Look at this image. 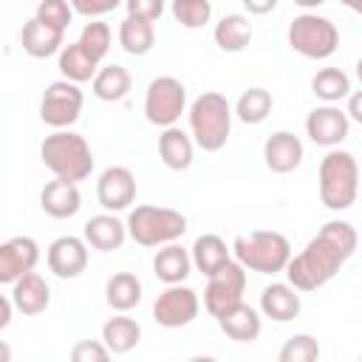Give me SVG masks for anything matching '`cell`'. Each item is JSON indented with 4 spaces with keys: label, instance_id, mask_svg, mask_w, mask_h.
Instances as JSON below:
<instances>
[{
    "label": "cell",
    "instance_id": "9c48e42d",
    "mask_svg": "<svg viewBox=\"0 0 362 362\" xmlns=\"http://www.w3.org/2000/svg\"><path fill=\"white\" fill-rule=\"evenodd\" d=\"M243 291H246V269L238 260H226L221 269H215L206 277V288H204V308L218 320L223 317L229 308H235L238 303H243Z\"/></svg>",
    "mask_w": 362,
    "mask_h": 362
},
{
    "label": "cell",
    "instance_id": "8fae6325",
    "mask_svg": "<svg viewBox=\"0 0 362 362\" xmlns=\"http://www.w3.org/2000/svg\"><path fill=\"white\" fill-rule=\"evenodd\" d=\"M201 311L198 294L184 283H170L153 303V320L161 328H184Z\"/></svg>",
    "mask_w": 362,
    "mask_h": 362
},
{
    "label": "cell",
    "instance_id": "30bf717a",
    "mask_svg": "<svg viewBox=\"0 0 362 362\" xmlns=\"http://www.w3.org/2000/svg\"><path fill=\"white\" fill-rule=\"evenodd\" d=\"M82 105H85V96H82L79 85L76 82H68V79H57V82H51L42 90L40 119L48 127H54V130H65V127H71L79 119Z\"/></svg>",
    "mask_w": 362,
    "mask_h": 362
},
{
    "label": "cell",
    "instance_id": "9a60e30c",
    "mask_svg": "<svg viewBox=\"0 0 362 362\" xmlns=\"http://www.w3.org/2000/svg\"><path fill=\"white\" fill-rule=\"evenodd\" d=\"M48 269L62 277V280H74L88 269V243L85 238H74V235H62L57 240H51L48 246Z\"/></svg>",
    "mask_w": 362,
    "mask_h": 362
},
{
    "label": "cell",
    "instance_id": "603a6c76",
    "mask_svg": "<svg viewBox=\"0 0 362 362\" xmlns=\"http://www.w3.org/2000/svg\"><path fill=\"white\" fill-rule=\"evenodd\" d=\"M192 272V260H189V252L184 246H178L175 240L173 243H164L158 246L156 257H153V274L161 280V283H184Z\"/></svg>",
    "mask_w": 362,
    "mask_h": 362
},
{
    "label": "cell",
    "instance_id": "74e56055",
    "mask_svg": "<svg viewBox=\"0 0 362 362\" xmlns=\"http://www.w3.org/2000/svg\"><path fill=\"white\" fill-rule=\"evenodd\" d=\"M110 356V351L105 348L102 339H79L71 348V359L74 362H105Z\"/></svg>",
    "mask_w": 362,
    "mask_h": 362
},
{
    "label": "cell",
    "instance_id": "ffe728a7",
    "mask_svg": "<svg viewBox=\"0 0 362 362\" xmlns=\"http://www.w3.org/2000/svg\"><path fill=\"white\" fill-rule=\"evenodd\" d=\"M300 291L288 283H272L260 291V311L274 322H288L300 314Z\"/></svg>",
    "mask_w": 362,
    "mask_h": 362
},
{
    "label": "cell",
    "instance_id": "e0dca14e",
    "mask_svg": "<svg viewBox=\"0 0 362 362\" xmlns=\"http://www.w3.org/2000/svg\"><path fill=\"white\" fill-rule=\"evenodd\" d=\"M11 286H14L11 288L14 311H20L25 317H37L51 305V288H48L45 277H40L34 269L25 272L23 277H17Z\"/></svg>",
    "mask_w": 362,
    "mask_h": 362
},
{
    "label": "cell",
    "instance_id": "b9f144b4",
    "mask_svg": "<svg viewBox=\"0 0 362 362\" xmlns=\"http://www.w3.org/2000/svg\"><path fill=\"white\" fill-rule=\"evenodd\" d=\"M11 314H14V303H11V297L0 294V331H3V328H8Z\"/></svg>",
    "mask_w": 362,
    "mask_h": 362
},
{
    "label": "cell",
    "instance_id": "8992f818",
    "mask_svg": "<svg viewBox=\"0 0 362 362\" xmlns=\"http://www.w3.org/2000/svg\"><path fill=\"white\" fill-rule=\"evenodd\" d=\"M127 238H133L139 246H164L178 240L187 232V218L178 209L170 206H156V204H141L136 209H130L127 221Z\"/></svg>",
    "mask_w": 362,
    "mask_h": 362
},
{
    "label": "cell",
    "instance_id": "5b68a950",
    "mask_svg": "<svg viewBox=\"0 0 362 362\" xmlns=\"http://www.w3.org/2000/svg\"><path fill=\"white\" fill-rule=\"evenodd\" d=\"M232 252L243 269L257 274H277L291 257V243L274 229H255L249 235H238L232 240Z\"/></svg>",
    "mask_w": 362,
    "mask_h": 362
},
{
    "label": "cell",
    "instance_id": "52a82bcc",
    "mask_svg": "<svg viewBox=\"0 0 362 362\" xmlns=\"http://www.w3.org/2000/svg\"><path fill=\"white\" fill-rule=\"evenodd\" d=\"M288 45L305 59H328L339 48V31L328 17L305 11L288 25Z\"/></svg>",
    "mask_w": 362,
    "mask_h": 362
},
{
    "label": "cell",
    "instance_id": "5bb4252c",
    "mask_svg": "<svg viewBox=\"0 0 362 362\" xmlns=\"http://www.w3.org/2000/svg\"><path fill=\"white\" fill-rule=\"evenodd\" d=\"M40 263V243L28 235H17L0 243V286H11L17 277Z\"/></svg>",
    "mask_w": 362,
    "mask_h": 362
},
{
    "label": "cell",
    "instance_id": "2e32d148",
    "mask_svg": "<svg viewBox=\"0 0 362 362\" xmlns=\"http://www.w3.org/2000/svg\"><path fill=\"white\" fill-rule=\"evenodd\" d=\"M263 161L277 175H286V173L297 170L300 161H303V141H300V136H294L291 130L272 133L266 139V144H263Z\"/></svg>",
    "mask_w": 362,
    "mask_h": 362
},
{
    "label": "cell",
    "instance_id": "d590c367",
    "mask_svg": "<svg viewBox=\"0 0 362 362\" xmlns=\"http://www.w3.org/2000/svg\"><path fill=\"white\" fill-rule=\"evenodd\" d=\"M280 362H314L320 359V342L311 334H294L277 354Z\"/></svg>",
    "mask_w": 362,
    "mask_h": 362
},
{
    "label": "cell",
    "instance_id": "7bdbcfd3",
    "mask_svg": "<svg viewBox=\"0 0 362 362\" xmlns=\"http://www.w3.org/2000/svg\"><path fill=\"white\" fill-rule=\"evenodd\" d=\"M348 96H351V105H348L351 119H354V122H362V113H359V96H356V93H348Z\"/></svg>",
    "mask_w": 362,
    "mask_h": 362
},
{
    "label": "cell",
    "instance_id": "d4e9b609",
    "mask_svg": "<svg viewBox=\"0 0 362 362\" xmlns=\"http://www.w3.org/2000/svg\"><path fill=\"white\" fill-rule=\"evenodd\" d=\"M90 88H93V96L102 99V102H119L130 93L133 88V76L124 65H105V68H96L93 79H90Z\"/></svg>",
    "mask_w": 362,
    "mask_h": 362
},
{
    "label": "cell",
    "instance_id": "f1b7e54d",
    "mask_svg": "<svg viewBox=\"0 0 362 362\" xmlns=\"http://www.w3.org/2000/svg\"><path fill=\"white\" fill-rule=\"evenodd\" d=\"M105 300L113 311H130L141 303V280L133 272H116L105 283Z\"/></svg>",
    "mask_w": 362,
    "mask_h": 362
},
{
    "label": "cell",
    "instance_id": "8d00e7d4",
    "mask_svg": "<svg viewBox=\"0 0 362 362\" xmlns=\"http://www.w3.org/2000/svg\"><path fill=\"white\" fill-rule=\"evenodd\" d=\"M34 17H37L40 23L57 28V31H65V28L71 25V20H74V8H71L68 0H40Z\"/></svg>",
    "mask_w": 362,
    "mask_h": 362
},
{
    "label": "cell",
    "instance_id": "ac0fdd59",
    "mask_svg": "<svg viewBox=\"0 0 362 362\" xmlns=\"http://www.w3.org/2000/svg\"><path fill=\"white\" fill-rule=\"evenodd\" d=\"M40 206L45 215L57 218V221H65V218H74L82 206V195H79V187L76 181H65V178H54L42 187L40 192Z\"/></svg>",
    "mask_w": 362,
    "mask_h": 362
},
{
    "label": "cell",
    "instance_id": "4fadbf2b",
    "mask_svg": "<svg viewBox=\"0 0 362 362\" xmlns=\"http://www.w3.org/2000/svg\"><path fill=\"white\" fill-rule=\"evenodd\" d=\"M348 130H351V119L337 105H320L305 119V133L320 147H337L339 141L348 139Z\"/></svg>",
    "mask_w": 362,
    "mask_h": 362
},
{
    "label": "cell",
    "instance_id": "277c9868",
    "mask_svg": "<svg viewBox=\"0 0 362 362\" xmlns=\"http://www.w3.org/2000/svg\"><path fill=\"white\" fill-rule=\"evenodd\" d=\"M359 192V164L354 153L331 147L320 161V201L334 209H351Z\"/></svg>",
    "mask_w": 362,
    "mask_h": 362
},
{
    "label": "cell",
    "instance_id": "4316f807",
    "mask_svg": "<svg viewBox=\"0 0 362 362\" xmlns=\"http://www.w3.org/2000/svg\"><path fill=\"white\" fill-rule=\"evenodd\" d=\"M119 45L130 54V57H144L153 51L156 45V25L150 20L141 17H124L119 25Z\"/></svg>",
    "mask_w": 362,
    "mask_h": 362
},
{
    "label": "cell",
    "instance_id": "f6af8a7d",
    "mask_svg": "<svg viewBox=\"0 0 362 362\" xmlns=\"http://www.w3.org/2000/svg\"><path fill=\"white\" fill-rule=\"evenodd\" d=\"M300 8H317V6H322L325 0H294Z\"/></svg>",
    "mask_w": 362,
    "mask_h": 362
},
{
    "label": "cell",
    "instance_id": "7c38bea8",
    "mask_svg": "<svg viewBox=\"0 0 362 362\" xmlns=\"http://www.w3.org/2000/svg\"><path fill=\"white\" fill-rule=\"evenodd\" d=\"M96 201L102 204L105 212L127 209L136 201V175L122 164L107 167L96 181Z\"/></svg>",
    "mask_w": 362,
    "mask_h": 362
},
{
    "label": "cell",
    "instance_id": "83f0119b",
    "mask_svg": "<svg viewBox=\"0 0 362 362\" xmlns=\"http://www.w3.org/2000/svg\"><path fill=\"white\" fill-rule=\"evenodd\" d=\"M189 260H192V269H198L201 274H212L215 269H221L226 260H229V249H226V240L221 235H201L195 238L192 249H189Z\"/></svg>",
    "mask_w": 362,
    "mask_h": 362
},
{
    "label": "cell",
    "instance_id": "bcb514c9",
    "mask_svg": "<svg viewBox=\"0 0 362 362\" xmlns=\"http://www.w3.org/2000/svg\"><path fill=\"white\" fill-rule=\"evenodd\" d=\"M342 6H348L351 11H362V0H339Z\"/></svg>",
    "mask_w": 362,
    "mask_h": 362
},
{
    "label": "cell",
    "instance_id": "d6a6232c",
    "mask_svg": "<svg viewBox=\"0 0 362 362\" xmlns=\"http://www.w3.org/2000/svg\"><path fill=\"white\" fill-rule=\"evenodd\" d=\"M272 105H274V99H272V93H269L266 88H249V90H243L240 99L235 102L232 116H238L243 124H260V122L269 119Z\"/></svg>",
    "mask_w": 362,
    "mask_h": 362
},
{
    "label": "cell",
    "instance_id": "836d02e7",
    "mask_svg": "<svg viewBox=\"0 0 362 362\" xmlns=\"http://www.w3.org/2000/svg\"><path fill=\"white\" fill-rule=\"evenodd\" d=\"M170 14L184 28H204L212 17V3L209 0H173Z\"/></svg>",
    "mask_w": 362,
    "mask_h": 362
},
{
    "label": "cell",
    "instance_id": "60d3db41",
    "mask_svg": "<svg viewBox=\"0 0 362 362\" xmlns=\"http://www.w3.org/2000/svg\"><path fill=\"white\" fill-rule=\"evenodd\" d=\"M240 3L249 14H269L277 6V0H240Z\"/></svg>",
    "mask_w": 362,
    "mask_h": 362
},
{
    "label": "cell",
    "instance_id": "f546056e",
    "mask_svg": "<svg viewBox=\"0 0 362 362\" xmlns=\"http://www.w3.org/2000/svg\"><path fill=\"white\" fill-rule=\"evenodd\" d=\"M102 342L110 354H127L141 342V325L133 317H110L102 325Z\"/></svg>",
    "mask_w": 362,
    "mask_h": 362
},
{
    "label": "cell",
    "instance_id": "ee69618b",
    "mask_svg": "<svg viewBox=\"0 0 362 362\" xmlns=\"http://www.w3.org/2000/svg\"><path fill=\"white\" fill-rule=\"evenodd\" d=\"M11 359V345L0 339V362H8Z\"/></svg>",
    "mask_w": 362,
    "mask_h": 362
},
{
    "label": "cell",
    "instance_id": "cb8c5ba5",
    "mask_svg": "<svg viewBox=\"0 0 362 362\" xmlns=\"http://www.w3.org/2000/svg\"><path fill=\"white\" fill-rule=\"evenodd\" d=\"M218 325H221V331H223L229 339H235V342H255V339L260 337L263 320H260V314H257L252 305L238 303V305L229 308L223 317H218Z\"/></svg>",
    "mask_w": 362,
    "mask_h": 362
},
{
    "label": "cell",
    "instance_id": "484cf974",
    "mask_svg": "<svg viewBox=\"0 0 362 362\" xmlns=\"http://www.w3.org/2000/svg\"><path fill=\"white\" fill-rule=\"evenodd\" d=\"M212 37H215V45H218L221 51L238 54V51H243V48L252 42L255 31H252L249 17H243V14H226V17H221V23L215 25Z\"/></svg>",
    "mask_w": 362,
    "mask_h": 362
},
{
    "label": "cell",
    "instance_id": "ab89813d",
    "mask_svg": "<svg viewBox=\"0 0 362 362\" xmlns=\"http://www.w3.org/2000/svg\"><path fill=\"white\" fill-rule=\"evenodd\" d=\"M124 6L130 17H141L150 23H156L164 14V0H124Z\"/></svg>",
    "mask_w": 362,
    "mask_h": 362
},
{
    "label": "cell",
    "instance_id": "f35d334b",
    "mask_svg": "<svg viewBox=\"0 0 362 362\" xmlns=\"http://www.w3.org/2000/svg\"><path fill=\"white\" fill-rule=\"evenodd\" d=\"M71 3V8L76 11V14H82V17H102V14H107V11H116L124 0H68Z\"/></svg>",
    "mask_w": 362,
    "mask_h": 362
},
{
    "label": "cell",
    "instance_id": "44dd1931",
    "mask_svg": "<svg viewBox=\"0 0 362 362\" xmlns=\"http://www.w3.org/2000/svg\"><path fill=\"white\" fill-rule=\"evenodd\" d=\"M23 51L34 59H45V57H54L59 54V48L65 45V31H57L45 23H40L37 17H31L25 25H23Z\"/></svg>",
    "mask_w": 362,
    "mask_h": 362
},
{
    "label": "cell",
    "instance_id": "7402d4cb",
    "mask_svg": "<svg viewBox=\"0 0 362 362\" xmlns=\"http://www.w3.org/2000/svg\"><path fill=\"white\" fill-rule=\"evenodd\" d=\"M158 156L164 161V167L170 170H187L192 164V156H195V141L189 133H184L181 127L170 124L164 127V133L158 136Z\"/></svg>",
    "mask_w": 362,
    "mask_h": 362
},
{
    "label": "cell",
    "instance_id": "3957f363",
    "mask_svg": "<svg viewBox=\"0 0 362 362\" xmlns=\"http://www.w3.org/2000/svg\"><path fill=\"white\" fill-rule=\"evenodd\" d=\"M232 133V105L223 93L206 90L189 105V136L192 141L206 150L218 153Z\"/></svg>",
    "mask_w": 362,
    "mask_h": 362
},
{
    "label": "cell",
    "instance_id": "4dcf8cb0",
    "mask_svg": "<svg viewBox=\"0 0 362 362\" xmlns=\"http://www.w3.org/2000/svg\"><path fill=\"white\" fill-rule=\"evenodd\" d=\"M96 68H99V62L93 57H88L79 42H68V45L59 48V71H62V79L79 85V82L93 79Z\"/></svg>",
    "mask_w": 362,
    "mask_h": 362
},
{
    "label": "cell",
    "instance_id": "d6986e66",
    "mask_svg": "<svg viewBox=\"0 0 362 362\" xmlns=\"http://www.w3.org/2000/svg\"><path fill=\"white\" fill-rule=\"evenodd\" d=\"M82 238L96 252H113V249H122V243L127 240V226L113 212H102L85 221Z\"/></svg>",
    "mask_w": 362,
    "mask_h": 362
},
{
    "label": "cell",
    "instance_id": "1f68e13d",
    "mask_svg": "<svg viewBox=\"0 0 362 362\" xmlns=\"http://www.w3.org/2000/svg\"><path fill=\"white\" fill-rule=\"evenodd\" d=\"M311 90L317 99H322L325 105H337L342 99H348L351 93V79L342 68H320L311 76Z\"/></svg>",
    "mask_w": 362,
    "mask_h": 362
},
{
    "label": "cell",
    "instance_id": "7a4b0ae2",
    "mask_svg": "<svg viewBox=\"0 0 362 362\" xmlns=\"http://www.w3.org/2000/svg\"><path fill=\"white\" fill-rule=\"evenodd\" d=\"M42 164L54 173V178L65 181H85L93 173V153L85 136L74 130H54L40 144Z\"/></svg>",
    "mask_w": 362,
    "mask_h": 362
},
{
    "label": "cell",
    "instance_id": "6da1fadb",
    "mask_svg": "<svg viewBox=\"0 0 362 362\" xmlns=\"http://www.w3.org/2000/svg\"><path fill=\"white\" fill-rule=\"evenodd\" d=\"M356 229L348 221H328L300 255H291L286 263V277L288 286L297 291H317L325 283L337 277V272L345 266V260L354 257L356 252Z\"/></svg>",
    "mask_w": 362,
    "mask_h": 362
},
{
    "label": "cell",
    "instance_id": "ba28073f",
    "mask_svg": "<svg viewBox=\"0 0 362 362\" xmlns=\"http://www.w3.org/2000/svg\"><path fill=\"white\" fill-rule=\"evenodd\" d=\"M187 110V88L175 76H156L144 93V116L156 127H170Z\"/></svg>",
    "mask_w": 362,
    "mask_h": 362
},
{
    "label": "cell",
    "instance_id": "e575fe53",
    "mask_svg": "<svg viewBox=\"0 0 362 362\" xmlns=\"http://www.w3.org/2000/svg\"><path fill=\"white\" fill-rule=\"evenodd\" d=\"M110 25L107 23H102V20H90V23H85V28H82V34H79V45L85 48V54L88 57H93L96 62H102L105 57H107V51H110Z\"/></svg>",
    "mask_w": 362,
    "mask_h": 362
}]
</instances>
